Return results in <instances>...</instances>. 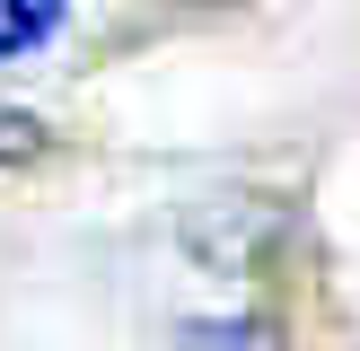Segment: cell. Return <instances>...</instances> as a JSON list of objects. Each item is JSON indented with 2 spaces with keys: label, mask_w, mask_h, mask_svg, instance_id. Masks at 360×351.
Instances as JSON below:
<instances>
[{
  "label": "cell",
  "mask_w": 360,
  "mask_h": 351,
  "mask_svg": "<svg viewBox=\"0 0 360 351\" xmlns=\"http://www.w3.org/2000/svg\"><path fill=\"white\" fill-rule=\"evenodd\" d=\"M53 27H62V0H0V53H35L53 44Z\"/></svg>",
  "instance_id": "cell-1"
},
{
  "label": "cell",
  "mask_w": 360,
  "mask_h": 351,
  "mask_svg": "<svg viewBox=\"0 0 360 351\" xmlns=\"http://www.w3.org/2000/svg\"><path fill=\"white\" fill-rule=\"evenodd\" d=\"M27 158H44V123L27 105H0V167H27Z\"/></svg>",
  "instance_id": "cell-3"
},
{
  "label": "cell",
  "mask_w": 360,
  "mask_h": 351,
  "mask_svg": "<svg viewBox=\"0 0 360 351\" xmlns=\"http://www.w3.org/2000/svg\"><path fill=\"white\" fill-rule=\"evenodd\" d=\"M176 351H273V333L255 316H202V325L176 333Z\"/></svg>",
  "instance_id": "cell-2"
}]
</instances>
